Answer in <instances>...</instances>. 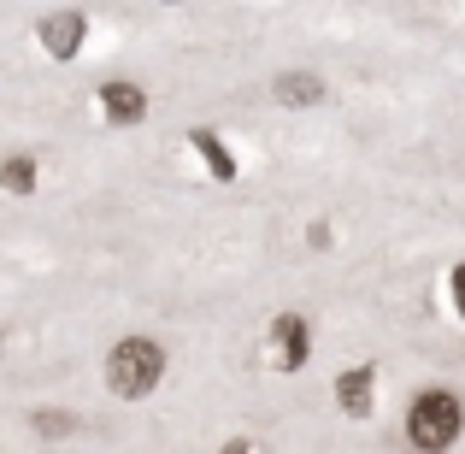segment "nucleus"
Instances as JSON below:
<instances>
[{
	"mask_svg": "<svg viewBox=\"0 0 465 454\" xmlns=\"http://www.w3.org/2000/svg\"><path fill=\"white\" fill-rule=\"evenodd\" d=\"M101 372H106V389L118 401H148L159 389V378H165V348L153 337H124V342H113Z\"/></svg>",
	"mask_w": 465,
	"mask_h": 454,
	"instance_id": "f257e3e1",
	"label": "nucleus"
},
{
	"mask_svg": "<svg viewBox=\"0 0 465 454\" xmlns=\"http://www.w3.org/2000/svg\"><path fill=\"white\" fill-rule=\"evenodd\" d=\"M465 431V408L454 389H419L407 408V443L419 454H448Z\"/></svg>",
	"mask_w": 465,
	"mask_h": 454,
	"instance_id": "f03ea898",
	"label": "nucleus"
},
{
	"mask_svg": "<svg viewBox=\"0 0 465 454\" xmlns=\"http://www.w3.org/2000/svg\"><path fill=\"white\" fill-rule=\"evenodd\" d=\"M312 360V330L301 313H277L272 318V366L277 372H301Z\"/></svg>",
	"mask_w": 465,
	"mask_h": 454,
	"instance_id": "7ed1b4c3",
	"label": "nucleus"
},
{
	"mask_svg": "<svg viewBox=\"0 0 465 454\" xmlns=\"http://www.w3.org/2000/svg\"><path fill=\"white\" fill-rule=\"evenodd\" d=\"M101 118H106V125H118V130L142 125V118H148V89L130 83V77H106L101 83Z\"/></svg>",
	"mask_w": 465,
	"mask_h": 454,
	"instance_id": "20e7f679",
	"label": "nucleus"
},
{
	"mask_svg": "<svg viewBox=\"0 0 465 454\" xmlns=\"http://www.w3.org/2000/svg\"><path fill=\"white\" fill-rule=\"evenodd\" d=\"M83 35H89V18H83V12H47V18L35 24V42L54 59H77Z\"/></svg>",
	"mask_w": 465,
	"mask_h": 454,
	"instance_id": "39448f33",
	"label": "nucleus"
},
{
	"mask_svg": "<svg viewBox=\"0 0 465 454\" xmlns=\"http://www.w3.org/2000/svg\"><path fill=\"white\" fill-rule=\"evenodd\" d=\"M371 389H377V366L371 360L348 366V372H336V408L348 413V419H365V413H371Z\"/></svg>",
	"mask_w": 465,
	"mask_h": 454,
	"instance_id": "423d86ee",
	"label": "nucleus"
},
{
	"mask_svg": "<svg viewBox=\"0 0 465 454\" xmlns=\"http://www.w3.org/2000/svg\"><path fill=\"white\" fill-rule=\"evenodd\" d=\"M189 148L206 159V171H213L218 183H236V171H242V166H236V154H230L224 142L213 136V130H194V136H189Z\"/></svg>",
	"mask_w": 465,
	"mask_h": 454,
	"instance_id": "0eeeda50",
	"label": "nucleus"
},
{
	"mask_svg": "<svg viewBox=\"0 0 465 454\" xmlns=\"http://www.w3.org/2000/svg\"><path fill=\"white\" fill-rule=\"evenodd\" d=\"M272 95H277L283 106H318V101H324V83H318L312 71H289V77H277Z\"/></svg>",
	"mask_w": 465,
	"mask_h": 454,
	"instance_id": "6e6552de",
	"label": "nucleus"
},
{
	"mask_svg": "<svg viewBox=\"0 0 465 454\" xmlns=\"http://www.w3.org/2000/svg\"><path fill=\"white\" fill-rule=\"evenodd\" d=\"M0 189H6V195H30L35 189V159L30 154H12L6 166H0Z\"/></svg>",
	"mask_w": 465,
	"mask_h": 454,
	"instance_id": "1a4fd4ad",
	"label": "nucleus"
},
{
	"mask_svg": "<svg viewBox=\"0 0 465 454\" xmlns=\"http://www.w3.org/2000/svg\"><path fill=\"white\" fill-rule=\"evenodd\" d=\"M448 296H454V318L465 325V260L454 266V272H448Z\"/></svg>",
	"mask_w": 465,
	"mask_h": 454,
	"instance_id": "9d476101",
	"label": "nucleus"
},
{
	"mask_svg": "<svg viewBox=\"0 0 465 454\" xmlns=\"http://www.w3.org/2000/svg\"><path fill=\"white\" fill-rule=\"evenodd\" d=\"M35 431H42V437H59V431H71V419H65V413H35Z\"/></svg>",
	"mask_w": 465,
	"mask_h": 454,
	"instance_id": "9b49d317",
	"label": "nucleus"
},
{
	"mask_svg": "<svg viewBox=\"0 0 465 454\" xmlns=\"http://www.w3.org/2000/svg\"><path fill=\"white\" fill-rule=\"evenodd\" d=\"M218 454H260V449H253V443H242V437H236V443H224Z\"/></svg>",
	"mask_w": 465,
	"mask_h": 454,
	"instance_id": "f8f14e48",
	"label": "nucleus"
}]
</instances>
